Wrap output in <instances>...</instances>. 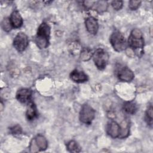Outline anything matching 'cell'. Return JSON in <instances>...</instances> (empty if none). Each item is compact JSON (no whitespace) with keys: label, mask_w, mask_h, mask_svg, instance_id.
<instances>
[{"label":"cell","mask_w":153,"mask_h":153,"mask_svg":"<svg viewBox=\"0 0 153 153\" xmlns=\"http://www.w3.org/2000/svg\"><path fill=\"white\" fill-rule=\"evenodd\" d=\"M128 45L138 56L143 54L144 39L140 30L134 29L131 30L128 39Z\"/></svg>","instance_id":"1"},{"label":"cell","mask_w":153,"mask_h":153,"mask_svg":"<svg viewBox=\"0 0 153 153\" xmlns=\"http://www.w3.org/2000/svg\"><path fill=\"white\" fill-rule=\"evenodd\" d=\"M50 36V27L45 22L42 23L38 28L35 41L38 48L43 49L49 45Z\"/></svg>","instance_id":"2"},{"label":"cell","mask_w":153,"mask_h":153,"mask_svg":"<svg viewBox=\"0 0 153 153\" xmlns=\"http://www.w3.org/2000/svg\"><path fill=\"white\" fill-rule=\"evenodd\" d=\"M109 41L112 47L116 51L120 52L127 48V44L125 38L119 30H116L112 32Z\"/></svg>","instance_id":"3"},{"label":"cell","mask_w":153,"mask_h":153,"mask_svg":"<svg viewBox=\"0 0 153 153\" xmlns=\"http://www.w3.org/2000/svg\"><path fill=\"white\" fill-rule=\"evenodd\" d=\"M93 59L96 67L100 69H104L109 60V54L103 48H97L93 53Z\"/></svg>","instance_id":"4"},{"label":"cell","mask_w":153,"mask_h":153,"mask_svg":"<svg viewBox=\"0 0 153 153\" xmlns=\"http://www.w3.org/2000/svg\"><path fill=\"white\" fill-rule=\"evenodd\" d=\"M95 117V111L88 105H82L79 112V120L81 123L90 125Z\"/></svg>","instance_id":"5"},{"label":"cell","mask_w":153,"mask_h":153,"mask_svg":"<svg viewBox=\"0 0 153 153\" xmlns=\"http://www.w3.org/2000/svg\"><path fill=\"white\" fill-rule=\"evenodd\" d=\"M48 147V142L42 134H38L31 141L29 146L30 152L45 151Z\"/></svg>","instance_id":"6"},{"label":"cell","mask_w":153,"mask_h":153,"mask_svg":"<svg viewBox=\"0 0 153 153\" xmlns=\"http://www.w3.org/2000/svg\"><path fill=\"white\" fill-rule=\"evenodd\" d=\"M29 40L27 36L24 32H19L13 41V46L19 52L23 51L28 46Z\"/></svg>","instance_id":"7"},{"label":"cell","mask_w":153,"mask_h":153,"mask_svg":"<svg viewBox=\"0 0 153 153\" xmlns=\"http://www.w3.org/2000/svg\"><path fill=\"white\" fill-rule=\"evenodd\" d=\"M116 74L120 80L123 82H130L134 78V74L128 67L119 65L116 69Z\"/></svg>","instance_id":"8"},{"label":"cell","mask_w":153,"mask_h":153,"mask_svg":"<svg viewBox=\"0 0 153 153\" xmlns=\"http://www.w3.org/2000/svg\"><path fill=\"white\" fill-rule=\"evenodd\" d=\"M120 126L114 121L108 122L106 126V133L112 138L119 137L120 135Z\"/></svg>","instance_id":"9"},{"label":"cell","mask_w":153,"mask_h":153,"mask_svg":"<svg viewBox=\"0 0 153 153\" xmlns=\"http://www.w3.org/2000/svg\"><path fill=\"white\" fill-rule=\"evenodd\" d=\"M85 25L87 31L92 35H96L98 31L99 25L97 20L93 17H88L85 20Z\"/></svg>","instance_id":"10"},{"label":"cell","mask_w":153,"mask_h":153,"mask_svg":"<svg viewBox=\"0 0 153 153\" xmlns=\"http://www.w3.org/2000/svg\"><path fill=\"white\" fill-rule=\"evenodd\" d=\"M32 91L27 88H21L16 93V99L21 103H26L30 100Z\"/></svg>","instance_id":"11"},{"label":"cell","mask_w":153,"mask_h":153,"mask_svg":"<svg viewBox=\"0 0 153 153\" xmlns=\"http://www.w3.org/2000/svg\"><path fill=\"white\" fill-rule=\"evenodd\" d=\"M70 78L73 81L78 83L84 82L88 80L87 75L83 71L78 69H75L71 72Z\"/></svg>","instance_id":"12"},{"label":"cell","mask_w":153,"mask_h":153,"mask_svg":"<svg viewBox=\"0 0 153 153\" xmlns=\"http://www.w3.org/2000/svg\"><path fill=\"white\" fill-rule=\"evenodd\" d=\"M10 20L13 28H19L23 25V19L17 10H14L12 12Z\"/></svg>","instance_id":"13"},{"label":"cell","mask_w":153,"mask_h":153,"mask_svg":"<svg viewBox=\"0 0 153 153\" xmlns=\"http://www.w3.org/2000/svg\"><path fill=\"white\" fill-rule=\"evenodd\" d=\"M26 116L27 119L29 121L34 120L37 117V109L36 105L31 100H30L28 103Z\"/></svg>","instance_id":"14"},{"label":"cell","mask_w":153,"mask_h":153,"mask_svg":"<svg viewBox=\"0 0 153 153\" xmlns=\"http://www.w3.org/2000/svg\"><path fill=\"white\" fill-rule=\"evenodd\" d=\"M123 109L127 114L133 115L137 111L138 106L136 103L133 101L126 102L123 105Z\"/></svg>","instance_id":"15"},{"label":"cell","mask_w":153,"mask_h":153,"mask_svg":"<svg viewBox=\"0 0 153 153\" xmlns=\"http://www.w3.org/2000/svg\"><path fill=\"white\" fill-rule=\"evenodd\" d=\"M120 126V128H121V132H120V138H124L126 137L130 131V125H129V122L127 120H124Z\"/></svg>","instance_id":"16"},{"label":"cell","mask_w":153,"mask_h":153,"mask_svg":"<svg viewBox=\"0 0 153 153\" xmlns=\"http://www.w3.org/2000/svg\"><path fill=\"white\" fill-rule=\"evenodd\" d=\"M66 147L67 149L71 152H79L81 150L80 146L75 140H71L68 142Z\"/></svg>","instance_id":"17"},{"label":"cell","mask_w":153,"mask_h":153,"mask_svg":"<svg viewBox=\"0 0 153 153\" xmlns=\"http://www.w3.org/2000/svg\"><path fill=\"white\" fill-rule=\"evenodd\" d=\"M92 56L93 53L91 50L88 48H85L81 52L80 58L83 61H87Z\"/></svg>","instance_id":"18"},{"label":"cell","mask_w":153,"mask_h":153,"mask_svg":"<svg viewBox=\"0 0 153 153\" xmlns=\"http://www.w3.org/2000/svg\"><path fill=\"white\" fill-rule=\"evenodd\" d=\"M1 27L2 29L5 32H10L13 27L10 18L5 17L3 19L1 23Z\"/></svg>","instance_id":"19"},{"label":"cell","mask_w":153,"mask_h":153,"mask_svg":"<svg viewBox=\"0 0 153 153\" xmlns=\"http://www.w3.org/2000/svg\"><path fill=\"white\" fill-rule=\"evenodd\" d=\"M145 120L148 124L152 126V106L151 105L147 109L145 114Z\"/></svg>","instance_id":"20"},{"label":"cell","mask_w":153,"mask_h":153,"mask_svg":"<svg viewBox=\"0 0 153 153\" xmlns=\"http://www.w3.org/2000/svg\"><path fill=\"white\" fill-rule=\"evenodd\" d=\"M10 132L13 135H19L22 133V128L20 125L17 124L10 128Z\"/></svg>","instance_id":"21"},{"label":"cell","mask_w":153,"mask_h":153,"mask_svg":"<svg viewBox=\"0 0 153 153\" xmlns=\"http://www.w3.org/2000/svg\"><path fill=\"white\" fill-rule=\"evenodd\" d=\"M140 4V1H130L128 2V7L131 10H136L139 8Z\"/></svg>","instance_id":"22"},{"label":"cell","mask_w":153,"mask_h":153,"mask_svg":"<svg viewBox=\"0 0 153 153\" xmlns=\"http://www.w3.org/2000/svg\"><path fill=\"white\" fill-rule=\"evenodd\" d=\"M111 5L114 10H120L123 7V2L122 1H113L111 2Z\"/></svg>","instance_id":"23"},{"label":"cell","mask_w":153,"mask_h":153,"mask_svg":"<svg viewBox=\"0 0 153 153\" xmlns=\"http://www.w3.org/2000/svg\"><path fill=\"white\" fill-rule=\"evenodd\" d=\"M1 111H3V103L2 102H1Z\"/></svg>","instance_id":"24"}]
</instances>
